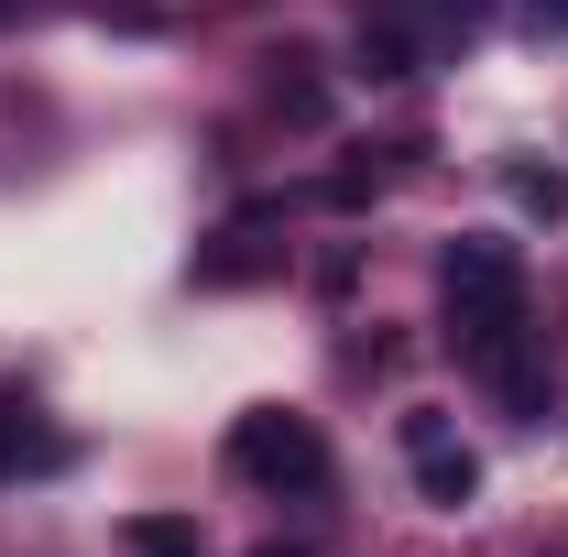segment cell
Here are the masks:
<instances>
[{
	"instance_id": "obj_6",
	"label": "cell",
	"mask_w": 568,
	"mask_h": 557,
	"mask_svg": "<svg viewBox=\"0 0 568 557\" xmlns=\"http://www.w3.org/2000/svg\"><path fill=\"white\" fill-rule=\"evenodd\" d=\"M44 459H55V437H33V426L0 405V482H11V470H44Z\"/></svg>"
},
{
	"instance_id": "obj_9",
	"label": "cell",
	"mask_w": 568,
	"mask_h": 557,
	"mask_svg": "<svg viewBox=\"0 0 568 557\" xmlns=\"http://www.w3.org/2000/svg\"><path fill=\"white\" fill-rule=\"evenodd\" d=\"M263 557H295V547H263Z\"/></svg>"
},
{
	"instance_id": "obj_7",
	"label": "cell",
	"mask_w": 568,
	"mask_h": 557,
	"mask_svg": "<svg viewBox=\"0 0 568 557\" xmlns=\"http://www.w3.org/2000/svg\"><path fill=\"white\" fill-rule=\"evenodd\" d=\"M514 198L547 209V219H568V186H558V175H536V164H514Z\"/></svg>"
},
{
	"instance_id": "obj_10",
	"label": "cell",
	"mask_w": 568,
	"mask_h": 557,
	"mask_svg": "<svg viewBox=\"0 0 568 557\" xmlns=\"http://www.w3.org/2000/svg\"><path fill=\"white\" fill-rule=\"evenodd\" d=\"M0 22H11V0H0Z\"/></svg>"
},
{
	"instance_id": "obj_4",
	"label": "cell",
	"mask_w": 568,
	"mask_h": 557,
	"mask_svg": "<svg viewBox=\"0 0 568 557\" xmlns=\"http://www.w3.org/2000/svg\"><path fill=\"white\" fill-rule=\"evenodd\" d=\"M405 459H416V492L437 503V514H459V503L481 492V459L448 437V416H405Z\"/></svg>"
},
{
	"instance_id": "obj_1",
	"label": "cell",
	"mask_w": 568,
	"mask_h": 557,
	"mask_svg": "<svg viewBox=\"0 0 568 557\" xmlns=\"http://www.w3.org/2000/svg\"><path fill=\"white\" fill-rule=\"evenodd\" d=\"M437 295H448V350L503 394V416H547L558 372L525 328V252L514 241H448L437 252Z\"/></svg>"
},
{
	"instance_id": "obj_5",
	"label": "cell",
	"mask_w": 568,
	"mask_h": 557,
	"mask_svg": "<svg viewBox=\"0 0 568 557\" xmlns=\"http://www.w3.org/2000/svg\"><path fill=\"white\" fill-rule=\"evenodd\" d=\"M132 557H197V525L186 514H132Z\"/></svg>"
},
{
	"instance_id": "obj_2",
	"label": "cell",
	"mask_w": 568,
	"mask_h": 557,
	"mask_svg": "<svg viewBox=\"0 0 568 557\" xmlns=\"http://www.w3.org/2000/svg\"><path fill=\"white\" fill-rule=\"evenodd\" d=\"M481 33V0H372L361 11V67L372 77H426Z\"/></svg>"
},
{
	"instance_id": "obj_3",
	"label": "cell",
	"mask_w": 568,
	"mask_h": 557,
	"mask_svg": "<svg viewBox=\"0 0 568 557\" xmlns=\"http://www.w3.org/2000/svg\"><path fill=\"white\" fill-rule=\"evenodd\" d=\"M230 470L252 492H328V437H317V416H295V405H252V416L230 426Z\"/></svg>"
},
{
	"instance_id": "obj_11",
	"label": "cell",
	"mask_w": 568,
	"mask_h": 557,
	"mask_svg": "<svg viewBox=\"0 0 568 557\" xmlns=\"http://www.w3.org/2000/svg\"><path fill=\"white\" fill-rule=\"evenodd\" d=\"M558 557H568V547H558Z\"/></svg>"
},
{
	"instance_id": "obj_8",
	"label": "cell",
	"mask_w": 568,
	"mask_h": 557,
	"mask_svg": "<svg viewBox=\"0 0 568 557\" xmlns=\"http://www.w3.org/2000/svg\"><path fill=\"white\" fill-rule=\"evenodd\" d=\"M536 22H558V33H568V0H536Z\"/></svg>"
}]
</instances>
